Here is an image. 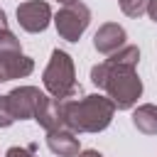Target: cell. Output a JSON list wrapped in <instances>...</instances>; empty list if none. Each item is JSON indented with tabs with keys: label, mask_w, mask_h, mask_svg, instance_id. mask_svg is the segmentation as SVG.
Segmentation results:
<instances>
[{
	"label": "cell",
	"mask_w": 157,
	"mask_h": 157,
	"mask_svg": "<svg viewBox=\"0 0 157 157\" xmlns=\"http://www.w3.org/2000/svg\"><path fill=\"white\" fill-rule=\"evenodd\" d=\"M59 2H66V5H71V2H76V0H59Z\"/></svg>",
	"instance_id": "obj_18"
},
{
	"label": "cell",
	"mask_w": 157,
	"mask_h": 157,
	"mask_svg": "<svg viewBox=\"0 0 157 157\" xmlns=\"http://www.w3.org/2000/svg\"><path fill=\"white\" fill-rule=\"evenodd\" d=\"M78 157H103L101 152H96V150H86V152H81Z\"/></svg>",
	"instance_id": "obj_16"
},
{
	"label": "cell",
	"mask_w": 157,
	"mask_h": 157,
	"mask_svg": "<svg viewBox=\"0 0 157 157\" xmlns=\"http://www.w3.org/2000/svg\"><path fill=\"white\" fill-rule=\"evenodd\" d=\"M0 81H5V74H2V69H0Z\"/></svg>",
	"instance_id": "obj_19"
},
{
	"label": "cell",
	"mask_w": 157,
	"mask_h": 157,
	"mask_svg": "<svg viewBox=\"0 0 157 157\" xmlns=\"http://www.w3.org/2000/svg\"><path fill=\"white\" fill-rule=\"evenodd\" d=\"M125 42V29L118 25H103L96 32V49L103 54H113L115 49H120Z\"/></svg>",
	"instance_id": "obj_7"
},
{
	"label": "cell",
	"mask_w": 157,
	"mask_h": 157,
	"mask_svg": "<svg viewBox=\"0 0 157 157\" xmlns=\"http://www.w3.org/2000/svg\"><path fill=\"white\" fill-rule=\"evenodd\" d=\"M49 15H52L49 5L39 2V0H29V2H22L17 7V20L27 32H42L49 25Z\"/></svg>",
	"instance_id": "obj_5"
},
{
	"label": "cell",
	"mask_w": 157,
	"mask_h": 157,
	"mask_svg": "<svg viewBox=\"0 0 157 157\" xmlns=\"http://www.w3.org/2000/svg\"><path fill=\"white\" fill-rule=\"evenodd\" d=\"M12 120H15V115L10 110V101H7V96H0V128H7Z\"/></svg>",
	"instance_id": "obj_13"
},
{
	"label": "cell",
	"mask_w": 157,
	"mask_h": 157,
	"mask_svg": "<svg viewBox=\"0 0 157 157\" xmlns=\"http://www.w3.org/2000/svg\"><path fill=\"white\" fill-rule=\"evenodd\" d=\"M147 12H150V17L157 22V0H150V5H147Z\"/></svg>",
	"instance_id": "obj_15"
},
{
	"label": "cell",
	"mask_w": 157,
	"mask_h": 157,
	"mask_svg": "<svg viewBox=\"0 0 157 157\" xmlns=\"http://www.w3.org/2000/svg\"><path fill=\"white\" fill-rule=\"evenodd\" d=\"M42 93L37 91V88H29V86H25V88H15L10 96H7V101H10V110H12V115L15 118H34V113H37V108H39V103H42Z\"/></svg>",
	"instance_id": "obj_6"
},
{
	"label": "cell",
	"mask_w": 157,
	"mask_h": 157,
	"mask_svg": "<svg viewBox=\"0 0 157 157\" xmlns=\"http://www.w3.org/2000/svg\"><path fill=\"white\" fill-rule=\"evenodd\" d=\"M12 54H20V42L15 39V34H12V32L0 29V59L12 56Z\"/></svg>",
	"instance_id": "obj_11"
},
{
	"label": "cell",
	"mask_w": 157,
	"mask_h": 157,
	"mask_svg": "<svg viewBox=\"0 0 157 157\" xmlns=\"http://www.w3.org/2000/svg\"><path fill=\"white\" fill-rule=\"evenodd\" d=\"M113 108L115 105L103 96H86L78 103L64 101V128H71L76 132L103 130L110 123Z\"/></svg>",
	"instance_id": "obj_2"
},
{
	"label": "cell",
	"mask_w": 157,
	"mask_h": 157,
	"mask_svg": "<svg viewBox=\"0 0 157 157\" xmlns=\"http://www.w3.org/2000/svg\"><path fill=\"white\" fill-rule=\"evenodd\" d=\"M91 81L101 88H105L118 108H130L137 96L142 93V83L135 76V69L130 64H120L115 59L103 61L101 66H93Z\"/></svg>",
	"instance_id": "obj_1"
},
{
	"label": "cell",
	"mask_w": 157,
	"mask_h": 157,
	"mask_svg": "<svg viewBox=\"0 0 157 157\" xmlns=\"http://www.w3.org/2000/svg\"><path fill=\"white\" fill-rule=\"evenodd\" d=\"M32 152H34V145H29L27 150H22V147H12V150H7V157H34Z\"/></svg>",
	"instance_id": "obj_14"
},
{
	"label": "cell",
	"mask_w": 157,
	"mask_h": 157,
	"mask_svg": "<svg viewBox=\"0 0 157 157\" xmlns=\"http://www.w3.org/2000/svg\"><path fill=\"white\" fill-rule=\"evenodd\" d=\"M147 5H150V0H120L123 12H125V15H130V17L142 15V12L147 10Z\"/></svg>",
	"instance_id": "obj_12"
},
{
	"label": "cell",
	"mask_w": 157,
	"mask_h": 157,
	"mask_svg": "<svg viewBox=\"0 0 157 157\" xmlns=\"http://www.w3.org/2000/svg\"><path fill=\"white\" fill-rule=\"evenodd\" d=\"M0 29H7V22H5V12L0 10Z\"/></svg>",
	"instance_id": "obj_17"
},
{
	"label": "cell",
	"mask_w": 157,
	"mask_h": 157,
	"mask_svg": "<svg viewBox=\"0 0 157 157\" xmlns=\"http://www.w3.org/2000/svg\"><path fill=\"white\" fill-rule=\"evenodd\" d=\"M0 69L5 74V81L7 78H17V76H27L32 71V59H27L22 54H12V56L0 59Z\"/></svg>",
	"instance_id": "obj_9"
},
{
	"label": "cell",
	"mask_w": 157,
	"mask_h": 157,
	"mask_svg": "<svg viewBox=\"0 0 157 157\" xmlns=\"http://www.w3.org/2000/svg\"><path fill=\"white\" fill-rule=\"evenodd\" d=\"M44 86L59 98V101H66V96L74 91V66H71V59L69 54L54 49L52 52V61L44 71Z\"/></svg>",
	"instance_id": "obj_3"
},
{
	"label": "cell",
	"mask_w": 157,
	"mask_h": 157,
	"mask_svg": "<svg viewBox=\"0 0 157 157\" xmlns=\"http://www.w3.org/2000/svg\"><path fill=\"white\" fill-rule=\"evenodd\" d=\"M88 20H91L88 7L81 5V2H71V5H66V7L56 15V29H59V34H61L64 39L76 42V39L81 37V32L88 27Z\"/></svg>",
	"instance_id": "obj_4"
},
{
	"label": "cell",
	"mask_w": 157,
	"mask_h": 157,
	"mask_svg": "<svg viewBox=\"0 0 157 157\" xmlns=\"http://www.w3.org/2000/svg\"><path fill=\"white\" fill-rule=\"evenodd\" d=\"M132 125L147 135H155L157 132V108L155 105H142L132 113Z\"/></svg>",
	"instance_id": "obj_10"
},
{
	"label": "cell",
	"mask_w": 157,
	"mask_h": 157,
	"mask_svg": "<svg viewBox=\"0 0 157 157\" xmlns=\"http://www.w3.org/2000/svg\"><path fill=\"white\" fill-rule=\"evenodd\" d=\"M47 142H49L52 152H56V155H64V157L78 155V140L71 132H66V130H52Z\"/></svg>",
	"instance_id": "obj_8"
}]
</instances>
